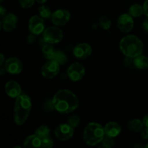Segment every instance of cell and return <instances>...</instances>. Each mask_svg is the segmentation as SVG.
Instances as JSON below:
<instances>
[{
    "label": "cell",
    "mask_w": 148,
    "mask_h": 148,
    "mask_svg": "<svg viewBox=\"0 0 148 148\" xmlns=\"http://www.w3.org/2000/svg\"><path fill=\"white\" fill-rule=\"evenodd\" d=\"M52 101L55 110L63 114L73 112L79 106V101L77 95L66 89L58 90L53 95Z\"/></svg>",
    "instance_id": "obj_1"
},
{
    "label": "cell",
    "mask_w": 148,
    "mask_h": 148,
    "mask_svg": "<svg viewBox=\"0 0 148 148\" xmlns=\"http://www.w3.org/2000/svg\"><path fill=\"white\" fill-rule=\"evenodd\" d=\"M119 49L125 56L135 58L142 55L144 49L143 41L134 35H128L121 40Z\"/></svg>",
    "instance_id": "obj_2"
},
{
    "label": "cell",
    "mask_w": 148,
    "mask_h": 148,
    "mask_svg": "<svg viewBox=\"0 0 148 148\" xmlns=\"http://www.w3.org/2000/svg\"><path fill=\"white\" fill-rule=\"evenodd\" d=\"M32 108L31 100L25 95H20L16 98L14 106V121L21 126L27 121Z\"/></svg>",
    "instance_id": "obj_3"
},
{
    "label": "cell",
    "mask_w": 148,
    "mask_h": 148,
    "mask_svg": "<svg viewBox=\"0 0 148 148\" xmlns=\"http://www.w3.org/2000/svg\"><path fill=\"white\" fill-rule=\"evenodd\" d=\"M105 135V130L101 124L96 122H90L85 127L83 140L88 145L95 146L101 143Z\"/></svg>",
    "instance_id": "obj_4"
},
{
    "label": "cell",
    "mask_w": 148,
    "mask_h": 148,
    "mask_svg": "<svg viewBox=\"0 0 148 148\" xmlns=\"http://www.w3.org/2000/svg\"><path fill=\"white\" fill-rule=\"evenodd\" d=\"M63 32L59 26H51L45 29L43 33V40L46 43L55 44L59 43L63 39Z\"/></svg>",
    "instance_id": "obj_5"
},
{
    "label": "cell",
    "mask_w": 148,
    "mask_h": 148,
    "mask_svg": "<svg viewBox=\"0 0 148 148\" xmlns=\"http://www.w3.org/2000/svg\"><path fill=\"white\" fill-rule=\"evenodd\" d=\"M60 70V64L53 59L45 63L41 67V75L46 79L54 78Z\"/></svg>",
    "instance_id": "obj_6"
},
{
    "label": "cell",
    "mask_w": 148,
    "mask_h": 148,
    "mask_svg": "<svg viewBox=\"0 0 148 148\" xmlns=\"http://www.w3.org/2000/svg\"><path fill=\"white\" fill-rule=\"evenodd\" d=\"M85 74V69L82 64L75 62L72 64L67 69V75L73 82H78L83 78Z\"/></svg>",
    "instance_id": "obj_7"
},
{
    "label": "cell",
    "mask_w": 148,
    "mask_h": 148,
    "mask_svg": "<svg viewBox=\"0 0 148 148\" xmlns=\"http://www.w3.org/2000/svg\"><path fill=\"white\" fill-rule=\"evenodd\" d=\"M54 134L56 138L60 141H67L73 137L74 128L68 123L59 124L55 130Z\"/></svg>",
    "instance_id": "obj_8"
},
{
    "label": "cell",
    "mask_w": 148,
    "mask_h": 148,
    "mask_svg": "<svg viewBox=\"0 0 148 148\" xmlns=\"http://www.w3.org/2000/svg\"><path fill=\"white\" fill-rule=\"evenodd\" d=\"M71 14L66 10H57L52 13L51 19V22L56 26L65 25L70 20Z\"/></svg>",
    "instance_id": "obj_9"
},
{
    "label": "cell",
    "mask_w": 148,
    "mask_h": 148,
    "mask_svg": "<svg viewBox=\"0 0 148 148\" xmlns=\"http://www.w3.org/2000/svg\"><path fill=\"white\" fill-rule=\"evenodd\" d=\"M117 26L120 31L124 33H130L134 27V20L130 14L124 13L119 17L117 20Z\"/></svg>",
    "instance_id": "obj_10"
},
{
    "label": "cell",
    "mask_w": 148,
    "mask_h": 148,
    "mask_svg": "<svg viewBox=\"0 0 148 148\" xmlns=\"http://www.w3.org/2000/svg\"><path fill=\"white\" fill-rule=\"evenodd\" d=\"M28 28L31 33L38 36L45 30V23L40 16L34 15L30 17L28 22Z\"/></svg>",
    "instance_id": "obj_11"
},
{
    "label": "cell",
    "mask_w": 148,
    "mask_h": 148,
    "mask_svg": "<svg viewBox=\"0 0 148 148\" xmlns=\"http://www.w3.org/2000/svg\"><path fill=\"white\" fill-rule=\"evenodd\" d=\"M7 72L11 75H19L23 71V64L21 61L17 57H10L5 62Z\"/></svg>",
    "instance_id": "obj_12"
},
{
    "label": "cell",
    "mask_w": 148,
    "mask_h": 148,
    "mask_svg": "<svg viewBox=\"0 0 148 148\" xmlns=\"http://www.w3.org/2000/svg\"><path fill=\"white\" fill-rule=\"evenodd\" d=\"M92 52V47L88 43H79L75 47L73 54L77 59H85L89 57Z\"/></svg>",
    "instance_id": "obj_13"
},
{
    "label": "cell",
    "mask_w": 148,
    "mask_h": 148,
    "mask_svg": "<svg viewBox=\"0 0 148 148\" xmlns=\"http://www.w3.org/2000/svg\"><path fill=\"white\" fill-rule=\"evenodd\" d=\"M18 19L14 14L10 13L3 17L1 22V28L5 32H11L16 28Z\"/></svg>",
    "instance_id": "obj_14"
},
{
    "label": "cell",
    "mask_w": 148,
    "mask_h": 148,
    "mask_svg": "<svg viewBox=\"0 0 148 148\" xmlns=\"http://www.w3.org/2000/svg\"><path fill=\"white\" fill-rule=\"evenodd\" d=\"M5 92L9 97L12 98H17L21 95L22 89L18 82L15 81H9L4 86Z\"/></svg>",
    "instance_id": "obj_15"
},
{
    "label": "cell",
    "mask_w": 148,
    "mask_h": 148,
    "mask_svg": "<svg viewBox=\"0 0 148 148\" xmlns=\"http://www.w3.org/2000/svg\"><path fill=\"white\" fill-rule=\"evenodd\" d=\"M105 133L106 135L111 137H116L121 132V127L119 124L115 121L108 122L104 127Z\"/></svg>",
    "instance_id": "obj_16"
},
{
    "label": "cell",
    "mask_w": 148,
    "mask_h": 148,
    "mask_svg": "<svg viewBox=\"0 0 148 148\" xmlns=\"http://www.w3.org/2000/svg\"><path fill=\"white\" fill-rule=\"evenodd\" d=\"M23 145L25 147H41V139L34 133V134H31L25 139Z\"/></svg>",
    "instance_id": "obj_17"
},
{
    "label": "cell",
    "mask_w": 148,
    "mask_h": 148,
    "mask_svg": "<svg viewBox=\"0 0 148 148\" xmlns=\"http://www.w3.org/2000/svg\"><path fill=\"white\" fill-rule=\"evenodd\" d=\"M56 50L55 48L50 43H45L42 47V53L45 59L48 60H51L54 57Z\"/></svg>",
    "instance_id": "obj_18"
},
{
    "label": "cell",
    "mask_w": 148,
    "mask_h": 148,
    "mask_svg": "<svg viewBox=\"0 0 148 148\" xmlns=\"http://www.w3.org/2000/svg\"><path fill=\"white\" fill-rule=\"evenodd\" d=\"M145 127L143 121H142L141 120L138 119H134L131 120L127 124V127L128 128L129 130L132 132H139L143 130V127Z\"/></svg>",
    "instance_id": "obj_19"
},
{
    "label": "cell",
    "mask_w": 148,
    "mask_h": 148,
    "mask_svg": "<svg viewBox=\"0 0 148 148\" xmlns=\"http://www.w3.org/2000/svg\"><path fill=\"white\" fill-rule=\"evenodd\" d=\"M134 65L139 69H148V57L140 55L134 59Z\"/></svg>",
    "instance_id": "obj_20"
},
{
    "label": "cell",
    "mask_w": 148,
    "mask_h": 148,
    "mask_svg": "<svg viewBox=\"0 0 148 148\" xmlns=\"http://www.w3.org/2000/svg\"><path fill=\"white\" fill-rule=\"evenodd\" d=\"M144 13L143 6L139 4H134L129 9V14L133 17H139Z\"/></svg>",
    "instance_id": "obj_21"
},
{
    "label": "cell",
    "mask_w": 148,
    "mask_h": 148,
    "mask_svg": "<svg viewBox=\"0 0 148 148\" xmlns=\"http://www.w3.org/2000/svg\"><path fill=\"white\" fill-rule=\"evenodd\" d=\"M35 134L38 136L40 139H43L44 137H49L50 135V129L46 125H41L38 127L35 131Z\"/></svg>",
    "instance_id": "obj_22"
},
{
    "label": "cell",
    "mask_w": 148,
    "mask_h": 148,
    "mask_svg": "<svg viewBox=\"0 0 148 148\" xmlns=\"http://www.w3.org/2000/svg\"><path fill=\"white\" fill-rule=\"evenodd\" d=\"M53 59L56 61V62H57L60 65L66 64L68 60L66 55L62 51L60 50H56V53H55L54 57H53Z\"/></svg>",
    "instance_id": "obj_23"
},
{
    "label": "cell",
    "mask_w": 148,
    "mask_h": 148,
    "mask_svg": "<svg viewBox=\"0 0 148 148\" xmlns=\"http://www.w3.org/2000/svg\"><path fill=\"white\" fill-rule=\"evenodd\" d=\"M38 12L39 15L42 17V18L49 19L51 17L52 13L51 11V9L49 8L48 6L42 5L38 8Z\"/></svg>",
    "instance_id": "obj_24"
},
{
    "label": "cell",
    "mask_w": 148,
    "mask_h": 148,
    "mask_svg": "<svg viewBox=\"0 0 148 148\" xmlns=\"http://www.w3.org/2000/svg\"><path fill=\"white\" fill-rule=\"evenodd\" d=\"M99 25L103 30H108L111 27V21L106 16H101L99 18Z\"/></svg>",
    "instance_id": "obj_25"
},
{
    "label": "cell",
    "mask_w": 148,
    "mask_h": 148,
    "mask_svg": "<svg viewBox=\"0 0 148 148\" xmlns=\"http://www.w3.org/2000/svg\"><path fill=\"white\" fill-rule=\"evenodd\" d=\"M101 143H102V146L103 147L111 148L115 145V140H114V137H111L106 134Z\"/></svg>",
    "instance_id": "obj_26"
},
{
    "label": "cell",
    "mask_w": 148,
    "mask_h": 148,
    "mask_svg": "<svg viewBox=\"0 0 148 148\" xmlns=\"http://www.w3.org/2000/svg\"><path fill=\"white\" fill-rule=\"evenodd\" d=\"M67 123L71 127L75 129L79 127V125L81 123V119L77 115H72L69 116V118L68 119Z\"/></svg>",
    "instance_id": "obj_27"
},
{
    "label": "cell",
    "mask_w": 148,
    "mask_h": 148,
    "mask_svg": "<svg viewBox=\"0 0 148 148\" xmlns=\"http://www.w3.org/2000/svg\"><path fill=\"white\" fill-rule=\"evenodd\" d=\"M53 146V141L50 137H44L41 139V147L45 148H51Z\"/></svg>",
    "instance_id": "obj_28"
},
{
    "label": "cell",
    "mask_w": 148,
    "mask_h": 148,
    "mask_svg": "<svg viewBox=\"0 0 148 148\" xmlns=\"http://www.w3.org/2000/svg\"><path fill=\"white\" fill-rule=\"evenodd\" d=\"M5 58L3 53L0 54V75L3 76L6 73L7 70L5 68Z\"/></svg>",
    "instance_id": "obj_29"
},
{
    "label": "cell",
    "mask_w": 148,
    "mask_h": 148,
    "mask_svg": "<svg viewBox=\"0 0 148 148\" xmlns=\"http://www.w3.org/2000/svg\"><path fill=\"white\" fill-rule=\"evenodd\" d=\"M36 0H19L20 6L23 8H30L34 4Z\"/></svg>",
    "instance_id": "obj_30"
},
{
    "label": "cell",
    "mask_w": 148,
    "mask_h": 148,
    "mask_svg": "<svg viewBox=\"0 0 148 148\" xmlns=\"http://www.w3.org/2000/svg\"><path fill=\"white\" fill-rule=\"evenodd\" d=\"M44 108L46 111H53V109H55L54 108V106H53V101H49L45 103L44 106Z\"/></svg>",
    "instance_id": "obj_31"
},
{
    "label": "cell",
    "mask_w": 148,
    "mask_h": 148,
    "mask_svg": "<svg viewBox=\"0 0 148 148\" xmlns=\"http://www.w3.org/2000/svg\"><path fill=\"white\" fill-rule=\"evenodd\" d=\"M140 135L143 140H147L148 139V127L145 126L143 130L140 131Z\"/></svg>",
    "instance_id": "obj_32"
},
{
    "label": "cell",
    "mask_w": 148,
    "mask_h": 148,
    "mask_svg": "<svg viewBox=\"0 0 148 148\" xmlns=\"http://www.w3.org/2000/svg\"><path fill=\"white\" fill-rule=\"evenodd\" d=\"M134 64V58L130 57V56H126L124 59V64L126 66H130V65Z\"/></svg>",
    "instance_id": "obj_33"
},
{
    "label": "cell",
    "mask_w": 148,
    "mask_h": 148,
    "mask_svg": "<svg viewBox=\"0 0 148 148\" xmlns=\"http://www.w3.org/2000/svg\"><path fill=\"white\" fill-rule=\"evenodd\" d=\"M36 35L33 34V33H31V34L28 35L27 37V41L28 43H33V42L35 41V40H36Z\"/></svg>",
    "instance_id": "obj_34"
},
{
    "label": "cell",
    "mask_w": 148,
    "mask_h": 148,
    "mask_svg": "<svg viewBox=\"0 0 148 148\" xmlns=\"http://www.w3.org/2000/svg\"><path fill=\"white\" fill-rule=\"evenodd\" d=\"M143 29H144L145 31L148 33V17L144 20V21H143Z\"/></svg>",
    "instance_id": "obj_35"
},
{
    "label": "cell",
    "mask_w": 148,
    "mask_h": 148,
    "mask_svg": "<svg viewBox=\"0 0 148 148\" xmlns=\"http://www.w3.org/2000/svg\"><path fill=\"white\" fill-rule=\"evenodd\" d=\"M143 9H144V14L148 17V0H146L143 4Z\"/></svg>",
    "instance_id": "obj_36"
},
{
    "label": "cell",
    "mask_w": 148,
    "mask_h": 148,
    "mask_svg": "<svg viewBox=\"0 0 148 148\" xmlns=\"http://www.w3.org/2000/svg\"><path fill=\"white\" fill-rule=\"evenodd\" d=\"M6 12H7V10H6L3 6H1V7H0V16H1V17H4V14H5Z\"/></svg>",
    "instance_id": "obj_37"
},
{
    "label": "cell",
    "mask_w": 148,
    "mask_h": 148,
    "mask_svg": "<svg viewBox=\"0 0 148 148\" xmlns=\"http://www.w3.org/2000/svg\"><path fill=\"white\" fill-rule=\"evenodd\" d=\"M143 123H144V125L145 126V127H148V114L147 115L145 116L144 119H143Z\"/></svg>",
    "instance_id": "obj_38"
},
{
    "label": "cell",
    "mask_w": 148,
    "mask_h": 148,
    "mask_svg": "<svg viewBox=\"0 0 148 148\" xmlns=\"http://www.w3.org/2000/svg\"><path fill=\"white\" fill-rule=\"evenodd\" d=\"M36 1H37L38 2L40 3V4H44V3H46L48 0H36Z\"/></svg>",
    "instance_id": "obj_39"
},
{
    "label": "cell",
    "mask_w": 148,
    "mask_h": 148,
    "mask_svg": "<svg viewBox=\"0 0 148 148\" xmlns=\"http://www.w3.org/2000/svg\"><path fill=\"white\" fill-rule=\"evenodd\" d=\"M134 147H143V146L141 145H134Z\"/></svg>",
    "instance_id": "obj_40"
},
{
    "label": "cell",
    "mask_w": 148,
    "mask_h": 148,
    "mask_svg": "<svg viewBox=\"0 0 148 148\" xmlns=\"http://www.w3.org/2000/svg\"><path fill=\"white\" fill-rule=\"evenodd\" d=\"M145 147H146V148H148V143L147 145H145Z\"/></svg>",
    "instance_id": "obj_41"
},
{
    "label": "cell",
    "mask_w": 148,
    "mask_h": 148,
    "mask_svg": "<svg viewBox=\"0 0 148 148\" xmlns=\"http://www.w3.org/2000/svg\"><path fill=\"white\" fill-rule=\"evenodd\" d=\"M4 0H0V1H1V2H2V1H4Z\"/></svg>",
    "instance_id": "obj_42"
}]
</instances>
